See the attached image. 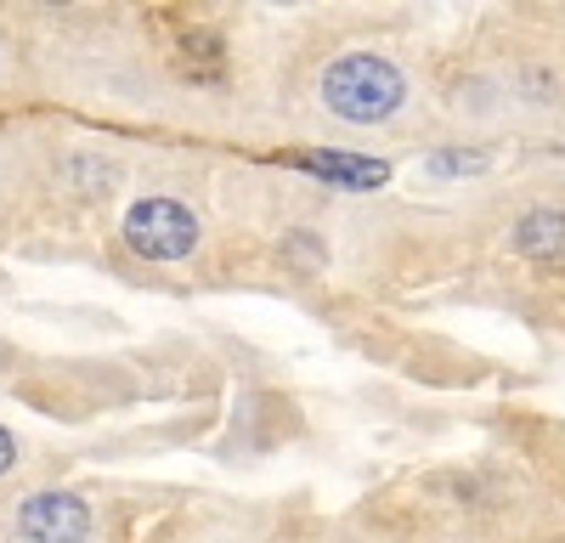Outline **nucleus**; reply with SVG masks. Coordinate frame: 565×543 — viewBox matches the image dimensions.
I'll use <instances>...</instances> for the list:
<instances>
[{
    "instance_id": "obj_6",
    "label": "nucleus",
    "mask_w": 565,
    "mask_h": 543,
    "mask_svg": "<svg viewBox=\"0 0 565 543\" xmlns=\"http://www.w3.org/2000/svg\"><path fill=\"white\" fill-rule=\"evenodd\" d=\"M430 170L436 175H458V170H481V159H469V153H436Z\"/></svg>"
},
{
    "instance_id": "obj_7",
    "label": "nucleus",
    "mask_w": 565,
    "mask_h": 543,
    "mask_svg": "<svg viewBox=\"0 0 565 543\" xmlns=\"http://www.w3.org/2000/svg\"><path fill=\"white\" fill-rule=\"evenodd\" d=\"M12 459H18V441H12V430H7V425H0V476L12 470Z\"/></svg>"
},
{
    "instance_id": "obj_4",
    "label": "nucleus",
    "mask_w": 565,
    "mask_h": 543,
    "mask_svg": "<svg viewBox=\"0 0 565 543\" xmlns=\"http://www.w3.org/2000/svg\"><path fill=\"white\" fill-rule=\"evenodd\" d=\"M300 170L322 175V181H334V188H351V193H373V188H385L391 181V164L385 159H362V153H300Z\"/></svg>"
},
{
    "instance_id": "obj_1",
    "label": "nucleus",
    "mask_w": 565,
    "mask_h": 543,
    "mask_svg": "<svg viewBox=\"0 0 565 543\" xmlns=\"http://www.w3.org/2000/svg\"><path fill=\"white\" fill-rule=\"evenodd\" d=\"M322 103L334 108L340 119H351V125L391 119L396 103H402V74L385 57L351 52V57H340L334 68L322 74Z\"/></svg>"
},
{
    "instance_id": "obj_5",
    "label": "nucleus",
    "mask_w": 565,
    "mask_h": 543,
    "mask_svg": "<svg viewBox=\"0 0 565 543\" xmlns=\"http://www.w3.org/2000/svg\"><path fill=\"white\" fill-rule=\"evenodd\" d=\"M514 249H521L526 260H565V210H532L521 226H514Z\"/></svg>"
},
{
    "instance_id": "obj_2",
    "label": "nucleus",
    "mask_w": 565,
    "mask_h": 543,
    "mask_svg": "<svg viewBox=\"0 0 565 543\" xmlns=\"http://www.w3.org/2000/svg\"><path fill=\"white\" fill-rule=\"evenodd\" d=\"M125 238H130L136 255H148V260H181V255H193V244H199V221L175 199H141L125 215Z\"/></svg>"
},
{
    "instance_id": "obj_3",
    "label": "nucleus",
    "mask_w": 565,
    "mask_h": 543,
    "mask_svg": "<svg viewBox=\"0 0 565 543\" xmlns=\"http://www.w3.org/2000/svg\"><path fill=\"white\" fill-rule=\"evenodd\" d=\"M18 526L29 543H79L90 532V510L74 492H34V498H23Z\"/></svg>"
}]
</instances>
